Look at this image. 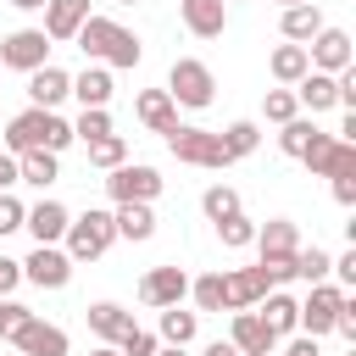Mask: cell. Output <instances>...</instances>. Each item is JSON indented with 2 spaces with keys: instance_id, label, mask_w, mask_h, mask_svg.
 Here are the masks:
<instances>
[{
  "instance_id": "cell-1",
  "label": "cell",
  "mask_w": 356,
  "mask_h": 356,
  "mask_svg": "<svg viewBox=\"0 0 356 356\" xmlns=\"http://www.w3.org/2000/svg\"><path fill=\"white\" fill-rule=\"evenodd\" d=\"M78 39V50L89 56V61H100V67H139V56H145V44L122 28V22H111V17H83V28L72 33Z\"/></svg>"
},
{
  "instance_id": "cell-2",
  "label": "cell",
  "mask_w": 356,
  "mask_h": 356,
  "mask_svg": "<svg viewBox=\"0 0 356 356\" xmlns=\"http://www.w3.org/2000/svg\"><path fill=\"white\" fill-rule=\"evenodd\" d=\"M6 150L11 156H22V150H67L72 145V122L67 117H56V111H44V106H28V111H17L11 122H6Z\"/></svg>"
},
{
  "instance_id": "cell-3",
  "label": "cell",
  "mask_w": 356,
  "mask_h": 356,
  "mask_svg": "<svg viewBox=\"0 0 356 356\" xmlns=\"http://www.w3.org/2000/svg\"><path fill=\"white\" fill-rule=\"evenodd\" d=\"M167 150H172L184 167H206V172H222V167H228V150H222V139H217L211 128H195V122H178V128H167Z\"/></svg>"
},
{
  "instance_id": "cell-4",
  "label": "cell",
  "mask_w": 356,
  "mask_h": 356,
  "mask_svg": "<svg viewBox=\"0 0 356 356\" xmlns=\"http://www.w3.org/2000/svg\"><path fill=\"white\" fill-rule=\"evenodd\" d=\"M167 95H172V106L206 111V106H211V95H217V78H211V67H206V61L178 56V61L167 67Z\"/></svg>"
},
{
  "instance_id": "cell-5",
  "label": "cell",
  "mask_w": 356,
  "mask_h": 356,
  "mask_svg": "<svg viewBox=\"0 0 356 356\" xmlns=\"http://www.w3.org/2000/svg\"><path fill=\"white\" fill-rule=\"evenodd\" d=\"M61 239H67V256H72V267H78V261H95V256H106V250H111V239H117V228H111V211H95V206H89L83 217H72V222H67V234H61Z\"/></svg>"
},
{
  "instance_id": "cell-6",
  "label": "cell",
  "mask_w": 356,
  "mask_h": 356,
  "mask_svg": "<svg viewBox=\"0 0 356 356\" xmlns=\"http://www.w3.org/2000/svg\"><path fill=\"white\" fill-rule=\"evenodd\" d=\"M300 167L312 172V178H334V172H356V145L350 139H339V134H312V145L300 150Z\"/></svg>"
},
{
  "instance_id": "cell-7",
  "label": "cell",
  "mask_w": 356,
  "mask_h": 356,
  "mask_svg": "<svg viewBox=\"0 0 356 356\" xmlns=\"http://www.w3.org/2000/svg\"><path fill=\"white\" fill-rule=\"evenodd\" d=\"M106 195L122 206V200H156L161 195V172L156 167H145V161H117L111 172H106Z\"/></svg>"
},
{
  "instance_id": "cell-8",
  "label": "cell",
  "mask_w": 356,
  "mask_h": 356,
  "mask_svg": "<svg viewBox=\"0 0 356 356\" xmlns=\"http://www.w3.org/2000/svg\"><path fill=\"white\" fill-rule=\"evenodd\" d=\"M44 61H50V39H44V28H17V33L0 39V67H11V72H33V67H44Z\"/></svg>"
},
{
  "instance_id": "cell-9",
  "label": "cell",
  "mask_w": 356,
  "mask_h": 356,
  "mask_svg": "<svg viewBox=\"0 0 356 356\" xmlns=\"http://www.w3.org/2000/svg\"><path fill=\"white\" fill-rule=\"evenodd\" d=\"M22 284H39V289H67L72 284V256L61 245H33V256L22 261Z\"/></svg>"
},
{
  "instance_id": "cell-10",
  "label": "cell",
  "mask_w": 356,
  "mask_h": 356,
  "mask_svg": "<svg viewBox=\"0 0 356 356\" xmlns=\"http://www.w3.org/2000/svg\"><path fill=\"white\" fill-rule=\"evenodd\" d=\"M339 300H345V289L339 284H312V295L300 300V317H295V328H306L312 339L317 334H334V317H339Z\"/></svg>"
},
{
  "instance_id": "cell-11",
  "label": "cell",
  "mask_w": 356,
  "mask_h": 356,
  "mask_svg": "<svg viewBox=\"0 0 356 356\" xmlns=\"http://www.w3.org/2000/svg\"><path fill=\"white\" fill-rule=\"evenodd\" d=\"M306 61H312L317 72H345V67L356 61V56H350V33H345V28H328V22H323V28H317V33L306 39Z\"/></svg>"
},
{
  "instance_id": "cell-12",
  "label": "cell",
  "mask_w": 356,
  "mask_h": 356,
  "mask_svg": "<svg viewBox=\"0 0 356 356\" xmlns=\"http://www.w3.org/2000/svg\"><path fill=\"white\" fill-rule=\"evenodd\" d=\"M6 339L17 345V356H67V334H61L56 323H44V317H28V323H17Z\"/></svg>"
},
{
  "instance_id": "cell-13",
  "label": "cell",
  "mask_w": 356,
  "mask_h": 356,
  "mask_svg": "<svg viewBox=\"0 0 356 356\" xmlns=\"http://www.w3.org/2000/svg\"><path fill=\"white\" fill-rule=\"evenodd\" d=\"M184 295H189V273H184V267H150V273L139 278V300L156 306V312H161V306H178Z\"/></svg>"
},
{
  "instance_id": "cell-14",
  "label": "cell",
  "mask_w": 356,
  "mask_h": 356,
  "mask_svg": "<svg viewBox=\"0 0 356 356\" xmlns=\"http://www.w3.org/2000/svg\"><path fill=\"white\" fill-rule=\"evenodd\" d=\"M67 95H72V72H61L56 61H44V67H33V72H28V100H33V106L56 111Z\"/></svg>"
},
{
  "instance_id": "cell-15",
  "label": "cell",
  "mask_w": 356,
  "mask_h": 356,
  "mask_svg": "<svg viewBox=\"0 0 356 356\" xmlns=\"http://www.w3.org/2000/svg\"><path fill=\"white\" fill-rule=\"evenodd\" d=\"M67 222H72V211H67L61 200H39V206H28V217H22V228L33 234V245H61Z\"/></svg>"
},
{
  "instance_id": "cell-16",
  "label": "cell",
  "mask_w": 356,
  "mask_h": 356,
  "mask_svg": "<svg viewBox=\"0 0 356 356\" xmlns=\"http://www.w3.org/2000/svg\"><path fill=\"white\" fill-rule=\"evenodd\" d=\"M261 295H267L261 267H234V273H222V312H245V306H256Z\"/></svg>"
},
{
  "instance_id": "cell-17",
  "label": "cell",
  "mask_w": 356,
  "mask_h": 356,
  "mask_svg": "<svg viewBox=\"0 0 356 356\" xmlns=\"http://www.w3.org/2000/svg\"><path fill=\"white\" fill-rule=\"evenodd\" d=\"M178 17L195 39H217L228 28V0H178Z\"/></svg>"
},
{
  "instance_id": "cell-18",
  "label": "cell",
  "mask_w": 356,
  "mask_h": 356,
  "mask_svg": "<svg viewBox=\"0 0 356 356\" xmlns=\"http://www.w3.org/2000/svg\"><path fill=\"white\" fill-rule=\"evenodd\" d=\"M295 100H300L312 117L334 111V106H339V83H334V72H317V67H306V78L295 83Z\"/></svg>"
},
{
  "instance_id": "cell-19",
  "label": "cell",
  "mask_w": 356,
  "mask_h": 356,
  "mask_svg": "<svg viewBox=\"0 0 356 356\" xmlns=\"http://www.w3.org/2000/svg\"><path fill=\"white\" fill-rule=\"evenodd\" d=\"M83 317H89V334H95L100 345H117V339L134 328V312H128V306H117V300H95Z\"/></svg>"
},
{
  "instance_id": "cell-20",
  "label": "cell",
  "mask_w": 356,
  "mask_h": 356,
  "mask_svg": "<svg viewBox=\"0 0 356 356\" xmlns=\"http://www.w3.org/2000/svg\"><path fill=\"white\" fill-rule=\"evenodd\" d=\"M134 117H139L150 134H167V128H178V106H172V95H167V89H139V100H134Z\"/></svg>"
},
{
  "instance_id": "cell-21",
  "label": "cell",
  "mask_w": 356,
  "mask_h": 356,
  "mask_svg": "<svg viewBox=\"0 0 356 356\" xmlns=\"http://www.w3.org/2000/svg\"><path fill=\"white\" fill-rule=\"evenodd\" d=\"M111 228H117V239L145 245V239L156 234V211H150V200H122V206L111 211Z\"/></svg>"
},
{
  "instance_id": "cell-22",
  "label": "cell",
  "mask_w": 356,
  "mask_h": 356,
  "mask_svg": "<svg viewBox=\"0 0 356 356\" xmlns=\"http://www.w3.org/2000/svg\"><path fill=\"white\" fill-rule=\"evenodd\" d=\"M89 17V0H44V39H72Z\"/></svg>"
},
{
  "instance_id": "cell-23",
  "label": "cell",
  "mask_w": 356,
  "mask_h": 356,
  "mask_svg": "<svg viewBox=\"0 0 356 356\" xmlns=\"http://www.w3.org/2000/svg\"><path fill=\"white\" fill-rule=\"evenodd\" d=\"M250 245H256L261 256H295V250H300V228H295L289 217H267Z\"/></svg>"
},
{
  "instance_id": "cell-24",
  "label": "cell",
  "mask_w": 356,
  "mask_h": 356,
  "mask_svg": "<svg viewBox=\"0 0 356 356\" xmlns=\"http://www.w3.org/2000/svg\"><path fill=\"white\" fill-rule=\"evenodd\" d=\"M228 339H234L239 350H273V345H278V334L261 323V312H256V306L234 312V328H228Z\"/></svg>"
},
{
  "instance_id": "cell-25",
  "label": "cell",
  "mask_w": 356,
  "mask_h": 356,
  "mask_svg": "<svg viewBox=\"0 0 356 356\" xmlns=\"http://www.w3.org/2000/svg\"><path fill=\"white\" fill-rule=\"evenodd\" d=\"M256 312H261V323L284 339V334H295V317H300V300L295 295H284V289H267L261 300H256Z\"/></svg>"
},
{
  "instance_id": "cell-26",
  "label": "cell",
  "mask_w": 356,
  "mask_h": 356,
  "mask_svg": "<svg viewBox=\"0 0 356 356\" xmlns=\"http://www.w3.org/2000/svg\"><path fill=\"white\" fill-rule=\"evenodd\" d=\"M111 67H100V61H89L78 78H72V95H78V106H111Z\"/></svg>"
},
{
  "instance_id": "cell-27",
  "label": "cell",
  "mask_w": 356,
  "mask_h": 356,
  "mask_svg": "<svg viewBox=\"0 0 356 356\" xmlns=\"http://www.w3.org/2000/svg\"><path fill=\"white\" fill-rule=\"evenodd\" d=\"M17 178L33 184V189H50V184L61 178V156H56V150H22V156H17Z\"/></svg>"
},
{
  "instance_id": "cell-28",
  "label": "cell",
  "mask_w": 356,
  "mask_h": 356,
  "mask_svg": "<svg viewBox=\"0 0 356 356\" xmlns=\"http://www.w3.org/2000/svg\"><path fill=\"white\" fill-rule=\"evenodd\" d=\"M278 28H284V39H289V44H306V39L323 28V11H317V0H306V6H284Z\"/></svg>"
},
{
  "instance_id": "cell-29",
  "label": "cell",
  "mask_w": 356,
  "mask_h": 356,
  "mask_svg": "<svg viewBox=\"0 0 356 356\" xmlns=\"http://www.w3.org/2000/svg\"><path fill=\"white\" fill-rule=\"evenodd\" d=\"M306 67H312V61H306V44H289V39H284V44L267 56V72H273L278 83H289V89L306 78Z\"/></svg>"
},
{
  "instance_id": "cell-30",
  "label": "cell",
  "mask_w": 356,
  "mask_h": 356,
  "mask_svg": "<svg viewBox=\"0 0 356 356\" xmlns=\"http://www.w3.org/2000/svg\"><path fill=\"white\" fill-rule=\"evenodd\" d=\"M195 334H200V312H184V300L161 306V345H189Z\"/></svg>"
},
{
  "instance_id": "cell-31",
  "label": "cell",
  "mask_w": 356,
  "mask_h": 356,
  "mask_svg": "<svg viewBox=\"0 0 356 356\" xmlns=\"http://www.w3.org/2000/svg\"><path fill=\"white\" fill-rule=\"evenodd\" d=\"M217 139H222V150H228V161H239V156H250V150L261 145V128H256L250 117H239V122H228V128H222Z\"/></svg>"
},
{
  "instance_id": "cell-32",
  "label": "cell",
  "mask_w": 356,
  "mask_h": 356,
  "mask_svg": "<svg viewBox=\"0 0 356 356\" xmlns=\"http://www.w3.org/2000/svg\"><path fill=\"white\" fill-rule=\"evenodd\" d=\"M200 211H206L211 222H222V217L245 211V200H239V189H234V184H211V189L200 195Z\"/></svg>"
},
{
  "instance_id": "cell-33",
  "label": "cell",
  "mask_w": 356,
  "mask_h": 356,
  "mask_svg": "<svg viewBox=\"0 0 356 356\" xmlns=\"http://www.w3.org/2000/svg\"><path fill=\"white\" fill-rule=\"evenodd\" d=\"M312 134H317V122H312V117H289V122H278V150L300 161V150L312 145Z\"/></svg>"
},
{
  "instance_id": "cell-34",
  "label": "cell",
  "mask_w": 356,
  "mask_h": 356,
  "mask_svg": "<svg viewBox=\"0 0 356 356\" xmlns=\"http://www.w3.org/2000/svg\"><path fill=\"white\" fill-rule=\"evenodd\" d=\"M334 273V256L323 250V245H306V250H295V278H306V284H323Z\"/></svg>"
},
{
  "instance_id": "cell-35",
  "label": "cell",
  "mask_w": 356,
  "mask_h": 356,
  "mask_svg": "<svg viewBox=\"0 0 356 356\" xmlns=\"http://www.w3.org/2000/svg\"><path fill=\"white\" fill-rule=\"evenodd\" d=\"M261 117H267V122H289V117H300V100H295V89H289V83L267 89V95H261Z\"/></svg>"
},
{
  "instance_id": "cell-36",
  "label": "cell",
  "mask_w": 356,
  "mask_h": 356,
  "mask_svg": "<svg viewBox=\"0 0 356 356\" xmlns=\"http://www.w3.org/2000/svg\"><path fill=\"white\" fill-rule=\"evenodd\" d=\"M117 161H128V139L122 134H106V139H89V167L111 172Z\"/></svg>"
},
{
  "instance_id": "cell-37",
  "label": "cell",
  "mask_w": 356,
  "mask_h": 356,
  "mask_svg": "<svg viewBox=\"0 0 356 356\" xmlns=\"http://www.w3.org/2000/svg\"><path fill=\"white\" fill-rule=\"evenodd\" d=\"M106 134H111V111H106V106H83L78 122H72V139L89 145V139H106Z\"/></svg>"
},
{
  "instance_id": "cell-38",
  "label": "cell",
  "mask_w": 356,
  "mask_h": 356,
  "mask_svg": "<svg viewBox=\"0 0 356 356\" xmlns=\"http://www.w3.org/2000/svg\"><path fill=\"white\" fill-rule=\"evenodd\" d=\"M211 228H217V239H222L228 250H245V245L256 239V222H250L245 211H234V217H222V222H211Z\"/></svg>"
},
{
  "instance_id": "cell-39",
  "label": "cell",
  "mask_w": 356,
  "mask_h": 356,
  "mask_svg": "<svg viewBox=\"0 0 356 356\" xmlns=\"http://www.w3.org/2000/svg\"><path fill=\"white\" fill-rule=\"evenodd\" d=\"M189 295H195L200 312H222V273H200V278H189Z\"/></svg>"
},
{
  "instance_id": "cell-40",
  "label": "cell",
  "mask_w": 356,
  "mask_h": 356,
  "mask_svg": "<svg viewBox=\"0 0 356 356\" xmlns=\"http://www.w3.org/2000/svg\"><path fill=\"white\" fill-rule=\"evenodd\" d=\"M156 345H161V339H156L150 328H139V323H134V328L117 339V350H122V356H156Z\"/></svg>"
},
{
  "instance_id": "cell-41",
  "label": "cell",
  "mask_w": 356,
  "mask_h": 356,
  "mask_svg": "<svg viewBox=\"0 0 356 356\" xmlns=\"http://www.w3.org/2000/svg\"><path fill=\"white\" fill-rule=\"evenodd\" d=\"M256 267H261L267 289H278V284H289V278H295V256H261Z\"/></svg>"
},
{
  "instance_id": "cell-42",
  "label": "cell",
  "mask_w": 356,
  "mask_h": 356,
  "mask_svg": "<svg viewBox=\"0 0 356 356\" xmlns=\"http://www.w3.org/2000/svg\"><path fill=\"white\" fill-rule=\"evenodd\" d=\"M22 217H28V206H22L11 189H0V239H6V234H17V228H22Z\"/></svg>"
},
{
  "instance_id": "cell-43",
  "label": "cell",
  "mask_w": 356,
  "mask_h": 356,
  "mask_svg": "<svg viewBox=\"0 0 356 356\" xmlns=\"http://www.w3.org/2000/svg\"><path fill=\"white\" fill-rule=\"evenodd\" d=\"M28 317H33V312H28L22 300H11V295H0V339H6V334H11L17 323H28Z\"/></svg>"
},
{
  "instance_id": "cell-44",
  "label": "cell",
  "mask_w": 356,
  "mask_h": 356,
  "mask_svg": "<svg viewBox=\"0 0 356 356\" xmlns=\"http://www.w3.org/2000/svg\"><path fill=\"white\" fill-rule=\"evenodd\" d=\"M328 278H339V289H356V250L334 256V273H328Z\"/></svg>"
},
{
  "instance_id": "cell-45",
  "label": "cell",
  "mask_w": 356,
  "mask_h": 356,
  "mask_svg": "<svg viewBox=\"0 0 356 356\" xmlns=\"http://www.w3.org/2000/svg\"><path fill=\"white\" fill-rule=\"evenodd\" d=\"M334 334H345V339H356V295H345V300H339V317H334Z\"/></svg>"
},
{
  "instance_id": "cell-46",
  "label": "cell",
  "mask_w": 356,
  "mask_h": 356,
  "mask_svg": "<svg viewBox=\"0 0 356 356\" xmlns=\"http://www.w3.org/2000/svg\"><path fill=\"white\" fill-rule=\"evenodd\" d=\"M17 284H22V261L0 256V295H17Z\"/></svg>"
},
{
  "instance_id": "cell-47",
  "label": "cell",
  "mask_w": 356,
  "mask_h": 356,
  "mask_svg": "<svg viewBox=\"0 0 356 356\" xmlns=\"http://www.w3.org/2000/svg\"><path fill=\"white\" fill-rule=\"evenodd\" d=\"M334 200L339 206H356V172H334Z\"/></svg>"
},
{
  "instance_id": "cell-48",
  "label": "cell",
  "mask_w": 356,
  "mask_h": 356,
  "mask_svg": "<svg viewBox=\"0 0 356 356\" xmlns=\"http://www.w3.org/2000/svg\"><path fill=\"white\" fill-rule=\"evenodd\" d=\"M22 178H17V156L11 150H0V189H17Z\"/></svg>"
},
{
  "instance_id": "cell-49",
  "label": "cell",
  "mask_w": 356,
  "mask_h": 356,
  "mask_svg": "<svg viewBox=\"0 0 356 356\" xmlns=\"http://www.w3.org/2000/svg\"><path fill=\"white\" fill-rule=\"evenodd\" d=\"M284 356H323V350H317V339H312V334H300V339H289V350H284Z\"/></svg>"
},
{
  "instance_id": "cell-50",
  "label": "cell",
  "mask_w": 356,
  "mask_h": 356,
  "mask_svg": "<svg viewBox=\"0 0 356 356\" xmlns=\"http://www.w3.org/2000/svg\"><path fill=\"white\" fill-rule=\"evenodd\" d=\"M206 356H239V345H234V339H211V345H206Z\"/></svg>"
},
{
  "instance_id": "cell-51",
  "label": "cell",
  "mask_w": 356,
  "mask_h": 356,
  "mask_svg": "<svg viewBox=\"0 0 356 356\" xmlns=\"http://www.w3.org/2000/svg\"><path fill=\"white\" fill-rule=\"evenodd\" d=\"M156 356H189V345H156Z\"/></svg>"
},
{
  "instance_id": "cell-52",
  "label": "cell",
  "mask_w": 356,
  "mask_h": 356,
  "mask_svg": "<svg viewBox=\"0 0 356 356\" xmlns=\"http://www.w3.org/2000/svg\"><path fill=\"white\" fill-rule=\"evenodd\" d=\"M17 11H44V0H11Z\"/></svg>"
},
{
  "instance_id": "cell-53",
  "label": "cell",
  "mask_w": 356,
  "mask_h": 356,
  "mask_svg": "<svg viewBox=\"0 0 356 356\" xmlns=\"http://www.w3.org/2000/svg\"><path fill=\"white\" fill-rule=\"evenodd\" d=\"M89 356H122V350H117V345H95Z\"/></svg>"
},
{
  "instance_id": "cell-54",
  "label": "cell",
  "mask_w": 356,
  "mask_h": 356,
  "mask_svg": "<svg viewBox=\"0 0 356 356\" xmlns=\"http://www.w3.org/2000/svg\"><path fill=\"white\" fill-rule=\"evenodd\" d=\"M239 356H273V350H239Z\"/></svg>"
},
{
  "instance_id": "cell-55",
  "label": "cell",
  "mask_w": 356,
  "mask_h": 356,
  "mask_svg": "<svg viewBox=\"0 0 356 356\" xmlns=\"http://www.w3.org/2000/svg\"><path fill=\"white\" fill-rule=\"evenodd\" d=\"M278 6H306V0H278Z\"/></svg>"
},
{
  "instance_id": "cell-56",
  "label": "cell",
  "mask_w": 356,
  "mask_h": 356,
  "mask_svg": "<svg viewBox=\"0 0 356 356\" xmlns=\"http://www.w3.org/2000/svg\"><path fill=\"white\" fill-rule=\"evenodd\" d=\"M117 6H134V0H117Z\"/></svg>"
}]
</instances>
